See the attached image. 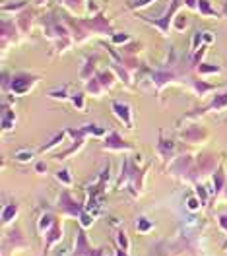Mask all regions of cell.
<instances>
[{
	"instance_id": "bcb514c9",
	"label": "cell",
	"mask_w": 227,
	"mask_h": 256,
	"mask_svg": "<svg viewBox=\"0 0 227 256\" xmlns=\"http://www.w3.org/2000/svg\"><path fill=\"white\" fill-rule=\"evenodd\" d=\"M35 4L41 8V6H47V4H49V0H35Z\"/></svg>"
},
{
	"instance_id": "30bf717a",
	"label": "cell",
	"mask_w": 227,
	"mask_h": 256,
	"mask_svg": "<svg viewBox=\"0 0 227 256\" xmlns=\"http://www.w3.org/2000/svg\"><path fill=\"white\" fill-rule=\"evenodd\" d=\"M180 138L184 142H190V144H200V142H204L208 138V132L202 126H196L194 124V126H188L186 130H182L180 132Z\"/></svg>"
},
{
	"instance_id": "7dc6e473",
	"label": "cell",
	"mask_w": 227,
	"mask_h": 256,
	"mask_svg": "<svg viewBox=\"0 0 227 256\" xmlns=\"http://www.w3.org/2000/svg\"><path fill=\"white\" fill-rule=\"evenodd\" d=\"M116 256H126V254H124V252H120V250H118V252H116Z\"/></svg>"
},
{
	"instance_id": "5bb4252c",
	"label": "cell",
	"mask_w": 227,
	"mask_h": 256,
	"mask_svg": "<svg viewBox=\"0 0 227 256\" xmlns=\"http://www.w3.org/2000/svg\"><path fill=\"white\" fill-rule=\"evenodd\" d=\"M58 2H60L64 8H68L76 18H82L84 10H86V4H88V0H58Z\"/></svg>"
},
{
	"instance_id": "9a60e30c",
	"label": "cell",
	"mask_w": 227,
	"mask_h": 256,
	"mask_svg": "<svg viewBox=\"0 0 227 256\" xmlns=\"http://www.w3.org/2000/svg\"><path fill=\"white\" fill-rule=\"evenodd\" d=\"M14 124H16V114L12 109H8L6 105H2V130L4 132H10L14 130Z\"/></svg>"
},
{
	"instance_id": "836d02e7",
	"label": "cell",
	"mask_w": 227,
	"mask_h": 256,
	"mask_svg": "<svg viewBox=\"0 0 227 256\" xmlns=\"http://www.w3.org/2000/svg\"><path fill=\"white\" fill-rule=\"evenodd\" d=\"M136 229H138L140 233H146V231L152 229V222L146 220V218H140V220H138V225H136Z\"/></svg>"
},
{
	"instance_id": "7402d4cb",
	"label": "cell",
	"mask_w": 227,
	"mask_h": 256,
	"mask_svg": "<svg viewBox=\"0 0 227 256\" xmlns=\"http://www.w3.org/2000/svg\"><path fill=\"white\" fill-rule=\"evenodd\" d=\"M18 216V206L16 204H6L2 210V224H10Z\"/></svg>"
},
{
	"instance_id": "d4e9b609",
	"label": "cell",
	"mask_w": 227,
	"mask_h": 256,
	"mask_svg": "<svg viewBox=\"0 0 227 256\" xmlns=\"http://www.w3.org/2000/svg\"><path fill=\"white\" fill-rule=\"evenodd\" d=\"M212 180H214V186H216V188H214V192H216V194H220V192L227 186V184H226V175H224L222 171H216V173H214V176H212Z\"/></svg>"
},
{
	"instance_id": "4316f807",
	"label": "cell",
	"mask_w": 227,
	"mask_h": 256,
	"mask_svg": "<svg viewBox=\"0 0 227 256\" xmlns=\"http://www.w3.org/2000/svg\"><path fill=\"white\" fill-rule=\"evenodd\" d=\"M109 39H111V43H113V45H120V47H122V45H126V43H130V41H132V37H130L128 33H124V32H120V33L116 32L114 35H111Z\"/></svg>"
},
{
	"instance_id": "1f68e13d",
	"label": "cell",
	"mask_w": 227,
	"mask_h": 256,
	"mask_svg": "<svg viewBox=\"0 0 227 256\" xmlns=\"http://www.w3.org/2000/svg\"><path fill=\"white\" fill-rule=\"evenodd\" d=\"M14 160L18 163H30L33 160V152H28V150H22V152H18L16 156H14Z\"/></svg>"
},
{
	"instance_id": "6da1fadb",
	"label": "cell",
	"mask_w": 227,
	"mask_h": 256,
	"mask_svg": "<svg viewBox=\"0 0 227 256\" xmlns=\"http://www.w3.org/2000/svg\"><path fill=\"white\" fill-rule=\"evenodd\" d=\"M66 26L70 28L72 32V39L74 43H86L88 39L96 37V35H101V37H111L114 35V28L113 24L107 20V16L103 12H98L96 16L92 18H64Z\"/></svg>"
},
{
	"instance_id": "ac0fdd59",
	"label": "cell",
	"mask_w": 227,
	"mask_h": 256,
	"mask_svg": "<svg viewBox=\"0 0 227 256\" xmlns=\"http://www.w3.org/2000/svg\"><path fill=\"white\" fill-rule=\"evenodd\" d=\"M158 154H160L162 158H165V160L173 158V154H175V142L160 138V144H158Z\"/></svg>"
},
{
	"instance_id": "f35d334b",
	"label": "cell",
	"mask_w": 227,
	"mask_h": 256,
	"mask_svg": "<svg viewBox=\"0 0 227 256\" xmlns=\"http://www.w3.org/2000/svg\"><path fill=\"white\" fill-rule=\"evenodd\" d=\"M196 196L200 198V202H202V204H206V200H208V192L204 190V186H202V184H198V186H196Z\"/></svg>"
},
{
	"instance_id": "74e56055",
	"label": "cell",
	"mask_w": 227,
	"mask_h": 256,
	"mask_svg": "<svg viewBox=\"0 0 227 256\" xmlns=\"http://www.w3.org/2000/svg\"><path fill=\"white\" fill-rule=\"evenodd\" d=\"M49 97L50 99H68V96H66V88H60V90H52L49 94Z\"/></svg>"
},
{
	"instance_id": "e0dca14e",
	"label": "cell",
	"mask_w": 227,
	"mask_h": 256,
	"mask_svg": "<svg viewBox=\"0 0 227 256\" xmlns=\"http://www.w3.org/2000/svg\"><path fill=\"white\" fill-rule=\"evenodd\" d=\"M96 78H98L99 84L103 86V90H105V92H109V90L114 86V82H116L113 70H103V72H98V74H96Z\"/></svg>"
},
{
	"instance_id": "8fae6325",
	"label": "cell",
	"mask_w": 227,
	"mask_h": 256,
	"mask_svg": "<svg viewBox=\"0 0 227 256\" xmlns=\"http://www.w3.org/2000/svg\"><path fill=\"white\" fill-rule=\"evenodd\" d=\"M113 112L114 116L124 124L126 128H132V109L126 103H120V101H114L113 103Z\"/></svg>"
},
{
	"instance_id": "7a4b0ae2",
	"label": "cell",
	"mask_w": 227,
	"mask_h": 256,
	"mask_svg": "<svg viewBox=\"0 0 227 256\" xmlns=\"http://www.w3.org/2000/svg\"><path fill=\"white\" fill-rule=\"evenodd\" d=\"M178 6H180V0H171V2H169V8L165 10V14H163L162 18H148V16H144V14H136V18H138L140 22L148 24V26L160 30V33H163V35H169V33L173 32V20L177 16Z\"/></svg>"
},
{
	"instance_id": "7c38bea8",
	"label": "cell",
	"mask_w": 227,
	"mask_h": 256,
	"mask_svg": "<svg viewBox=\"0 0 227 256\" xmlns=\"http://www.w3.org/2000/svg\"><path fill=\"white\" fill-rule=\"evenodd\" d=\"M33 20H35V14H33L32 8H26L22 10L16 18V24H18V30L20 33H30L33 28Z\"/></svg>"
},
{
	"instance_id": "60d3db41",
	"label": "cell",
	"mask_w": 227,
	"mask_h": 256,
	"mask_svg": "<svg viewBox=\"0 0 227 256\" xmlns=\"http://www.w3.org/2000/svg\"><path fill=\"white\" fill-rule=\"evenodd\" d=\"M86 10H88V12H94V14L101 12V10H99V6L96 4V0H88V4H86Z\"/></svg>"
},
{
	"instance_id": "7bdbcfd3",
	"label": "cell",
	"mask_w": 227,
	"mask_h": 256,
	"mask_svg": "<svg viewBox=\"0 0 227 256\" xmlns=\"http://www.w3.org/2000/svg\"><path fill=\"white\" fill-rule=\"evenodd\" d=\"M214 41H216V35L212 32H204V43H206V45H212Z\"/></svg>"
},
{
	"instance_id": "d6a6232c",
	"label": "cell",
	"mask_w": 227,
	"mask_h": 256,
	"mask_svg": "<svg viewBox=\"0 0 227 256\" xmlns=\"http://www.w3.org/2000/svg\"><path fill=\"white\" fill-rule=\"evenodd\" d=\"M84 97H86L84 94H76V96L70 97V103H72L78 111H84Z\"/></svg>"
},
{
	"instance_id": "3957f363",
	"label": "cell",
	"mask_w": 227,
	"mask_h": 256,
	"mask_svg": "<svg viewBox=\"0 0 227 256\" xmlns=\"http://www.w3.org/2000/svg\"><path fill=\"white\" fill-rule=\"evenodd\" d=\"M37 76H32V74H26V72H20V74H16L14 78H12V82H10V94H14V96L22 97L26 96L30 90H32L33 86L37 84Z\"/></svg>"
},
{
	"instance_id": "ffe728a7",
	"label": "cell",
	"mask_w": 227,
	"mask_h": 256,
	"mask_svg": "<svg viewBox=\"0 0 227 256\" xmlns=\"http://www.w3.org/2000/svg\"><path fill=\"white\" fill-rule=\"evenodd\" d=\"M60 237H62V227H60V224L54 222V225H50V229L47 231V246H50L56 240H60Z\"/></svg>"
},
{
	"instance_id": "603a6c76",
	"label": "cell",
	"mask_w": 227,
	"mask_h": 256,
	"mask_svg": "<svg viewBox=\"0 0 227 256\" xmlns=\"http://www.w3.org/2000/svg\"><path fill=\"white\" fill-rule=\"evenodd\" d=\"M86 90H88V94H90V96H94V97H99L101 94H103V92H105V90H103V86L99 84V80L96 78V76H94L92 80L88 82Z\"/></svg>"
},
{
	"instance_id": "f546056e",
	"label": "cell",
	"mask_w": 227,
	"mask_h": 256,
	"mask_svg": "<svg viewBox=\"0 0 227 256\" xmlns=\"http://www.w3.org/2000/svg\"><path fill=\"white\" fill-rule=\"evenodd\" d=\"M154 2H158V0H130L126 4V10H142V8L152 6Z\"/></svg>"
},
{
	"instance_id": "52a82bcc",
	"label": "cell",
	"mask_w": 227,
	"mask_h": 256,
	"mask_svg": "<svg viewBox=\"0 0 227 256\" xmlns=\"http://www.w3.org/2000/svg\"><path fill=\"white\" fill-rule=\"evenodd\" d=\"M216 165H218L216 156H212V154H202V156H198V160H196V163H194V178L196 176L208 175V173H214Z\"/></svg>"
},
{
	"instance_id": "44dd1931",
	"label": "cell",
	"mask_w": 227,
	"mask_h": 256,
	"mask_svg": "<svg viewBox=\"0 0 227 256\" xmlns=\"http://www.w3.org/2000/svg\"><path fill=\"white\" fill-rule=\"evenodd\" d=\"M186 28H188V18H186V14L177 12V16H175V20H173V32L182 33Z\"/></svg>"
},
{
	"instance_id": "d6986e66",
	"label": "cell",
	"mask_w": 227,
	"mask_h": 256,
	"mask_svg": "<svg viewBox=\"0 0 227 256\" xmlns=\"http://www.w3.org/2000/svg\"><path fill=\"white\" fill-rule=\"evenodd\" d=\"M28 8V0H16V2H4L2 4V14H8V12H12V14H20L22 10H26Z\"/></svg>"
},
{
	"instance_id": "83f0119b",
	"label": "cell",
	"mask_w": 227,
	"mask_h": 256,
	"mask_svg": "<svg viewBox=\"0 0 227 256\" xmlns=\"http://www.w3.org/2000/svg\"><path fill=\"white\" fill-rule=\"evenodd\" d=\"M196 70H198V74H202V76H204V74H220V72H222V66H218V64H204L202 62Z\"/></svg>"
},
{
	"instance_id": "d590c367",
	"label": "cell",
	"mask_w": 227,
	"mask_h": 256,
	"mask_svg": "<svg viewBox=\"0 0 227 256\" xmlns=\"http://www.w3.org/2000/svg\"><path fill=\"white\" fill-rule=\"evenodd\" d=\"M200 204H202V202H200L198 196H188V200H186V206H188L190 212H196V210L200 208Z\"/></svg>"
},
{
	"instance_id": "9c48e42d",
	"label": "cell",
	"mask_w": 227,
	"mask_h": 256,
	"mask_svg": "<svg viewBox=\"0 0 227 256\" xmlns=\"http://www.w3.org/2000/svg\"><path fill=\"white\" fill-rule=\"evenodd\" d=\"M98 54H92V56H88V58H84V62L80 66V72H78V76H80L82 82H90L98 72H96V68H98Z\"/></svg>"
},
{
	"instance_id": "4dcf8cb0",
	"label": "cell",
	"mask_w": 227,
	"mask_h": 256,
	"mask_svg": "<svg viewBox=\"0 0 227 256\" xmlns=\"http://www.w3.org/2000/svg\"><path fill=\"white\" fill-rule=\"evenodd\" d=\"M56 180H60L64 186H70L72 184V176H70V171L68 169H60V171H56Z\"/></svg>"
},
{
	"instance_id": "8992f818",
	"label": "cell",
	"mask_w": 227,
	"mask_h": 256,
	"mask_svg": "<svg viewBox=\"0 0 227 256\" xmlns=\"http://www.w3.org/2000/svg\"><path fill=\"white\" fill-rule=\"evenodd\" d=\"M58 208H60V212L62 214H66V216H74V218H80V214L84 212L82 210V206L70 196V192L68 190H62L60 192V198H58Z\"/></svg>"
},
{
	"instance_id": "277c9868",
	"label": "cell",
	"mask_w": 227,
	"mask_h": 256,
	"mask_svg": "<svg viewBox=\"0 0 227 256\" xmlns=\"http://www.w3.org/2000/svg\"><path fill=\"white\" fill-rule=\"evenodd\" d=\"M169 171L177 176L184 178H194V160L190 156H180L175 160V163L169 167Z\"/></svg>"
},
{
	"instance_id": "cb8c5ba5",
	"label": "cell",
	"mask_w": 227,
	"mask_h": 256,
	"mask_svg": "<svg viewBox=\"0 0 227 256\" xmlns=\"http://www.w3.org/2000/svg\"><path fill=\"white\" fill-rule=\"evenodd\" d=\"M190 84H192V88H194V92L198 94V96L202 97L206 92H212V90H216V86H212V84H206V82H202V80H190Z\"/></svg>"
},
{
	"instance_id": "b9f144b4",
	"label": "cell",
	"mask_w": 227,
	"mask_h": 256,
	"mask_svg": "<svg viewBox=\"0 0 227 256\" xmlns=\"http://www.w3.org/2000/svg\"><path fill=\"white\" fill-rule=\"evenodd\" d=\"M182 4H184L188 10H192V12L198 10V0H182Z\"/></svg>"
},
{
	"instance_id": "ab89813d",
	"label": "cell",
	"mask_w": 227,
	"mask_h": 256,
	"mask_svg": "<svg viewBox=\"0 0 227 256\" xmlns=\"http://www.w3.org/2000/svg\"><path fill=\"white\" fill-rule=\"evenodd\" d=\"M116 240H118V244H120V250H126V248H128V240H126V237H124L122 231L116 235Z\"/></svg>"
},
{
	"instance_id": "ba28073f",
	"label": "cell",
	"mask_w": 227,
	"mask_h": 256,
	"mask_svg": "<svg viewBox=\"0 0 227 256\" xmlns=\"http://www.w3.org/2000/svg\"><path fill=\"white\" fill-rule=\"evenodd\" d=\"M101 148L103 150H111V152H130L132 150V146L128 142H124L120 138V134H116V132H109V136L105 138Z\"/></svg>"
},
{
	"instance_id": "2e32d148",
	"label": "cell",
	"mask_w": 227,
	"mask_h": 256,
	"mask_svg": "<svg viewBox=\"0 0 227 256\" xmlns=\"http://www.w3.org/2000/svg\"><path fill=\"white\" fill-rule=\"evenodd\" d=\"M227 107V92H224V94H220V96L214 97V101H212L210 105L206 107V109H200V112H206V111H224Z\"/></svg>"
},
{
	"instance_id": "f6af8a7d",
	"label": "cell",
	"mask_w": 227,
	"mask_h": 256,
	"mask_svg": "<svg viewBox=\"0 0 227 256\" xmlns=\"http://www.w3.org/2000/svg\"><path fill=\"white\" fill-rule=\"evenodd\" d=\"M35 169H37V173H45V171H47V165H45V163H37Z\"/></svg>"
},
{
	"instance_id": "5b68a950",
	"label": "cell",
	"mask_w": 227,
	"mask_h": 256,
	"mask_svg": "<svg viewBox=\"0 0 227 256\" xmlns=\"http://www.w3.org/2000/svg\"><path fill=\"white\" fill-rule=\"evenodd\" d=\"M0 32H2V50H6L8 45H14L18 41V37H20V30H18V24L16 22H12V20H2V28H0Z\"/></svg>"
},
{
	"instance_id": "f1b7e54d",
	"label": "cell",
	"mask_w": 227,
	"mask_h": 256,
	"mask_svg": "<svg viewBox=\"0 0 227 256\" xmlns=\"http://www.w3.org/2000/svg\"><path fill=\"white\" fill-rule=\"evenodd\" d=\"M66 134H68V132H60V134H56V136H54V138H52V140H50L49 144H45L43 146V148H41V150H39V152H41V154H43V152H50V150H52V148H56V146L58 144H62V140H64V136Z\"/></svg>"
},
{
	"instance_id": "e575fe53",
	"label": "cell",
	"mask_w": 227,
	"mask_h": 256,
	"mask_svg": "<svg viewBox=\"0 0 227 256\" xmlns=\"http://www.w3.org/2000/svg\"><path fill=\"white\" fill-rule=\"evenodd\" d=\"M80 224H82V227L92 225V224H94V214H90V212H82V214H80Z\"/></svg>"
},
{
	"instance_id": "c3c4849f",
	"label": "cell",
	"mask_w": 227,
	"mask_h": 256,
	"mask_svg": "<svg viewBox=\"0 0 227 256\" xmlns=\"http://www.w3.org/2000/svg\"><path fill=\"white\" fill-rule=\"evenodd\" d=\"M224 196H226V198H227V186H226V188H224Z\"/></svg>"
},
{
	"instance_id": "4fadbf2b",
	"label": "cell",
	"mask_w": 227,
	"mask_h": 256,
	"mask_svg": "<svg viewBox=\"0 0 227 256\" xmlns=\"http://www.w3.org/2000/svg\"><path fill=\"white\" fill-rule=\"evenodd\" d=\"M196 12L202 18H210V20H220L222 18V14L210 4V0H198V10Z\"/></svg>"
},
{
	"instance_id": "484cf974",
	"label": "cell",
	"mask_w": 227,
	"mask_h": 256,
	"mask_svg": "<svg viewBox=\"0 0 227 256\" xmlns=\"http://www.w3.org/2000/svg\"><path fill=\"white\" fill-rule=\"evenodd\" d=\"M204 45H206V43H204V32H196L194 35H192V41H190V54L196 52L198 48H202Z\"/></svg>"
},
{
	"instance_id": "ee69618b",
	"label": "cell",
	"mask_w": 227,
	"mask_h": 256,
	"mask_svg": "<svg viewBox=\"0 0 227 256\" xmlns=\"http://www.w3.org/2000/svg\"><path fill=\"white\" fill-rule=\"evenodd\" d=\"M220 225L227 231V214H222V216H220Z\"/></svg>"
},
{
	"instance_id": "8d00e7d4",
	"label": "cell",
	"mask_w": 227,
	"mask_h": 256,
	"mask_svg": "<svg viewBox=\"0 0 227 256\" xmlns=\"http://www.w3.org/2000/svg\"><path fill=\"white\" fill-rule=\"evenodd\" d=\"M49 225H54V220H52L50 214H45L41 218V222H39V229H49Z\"/></svg>"
}]
</instances>
